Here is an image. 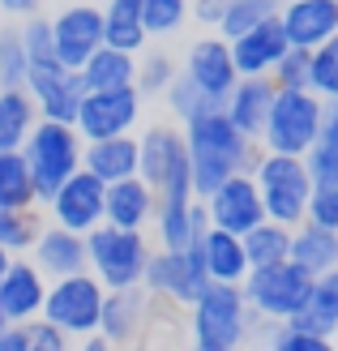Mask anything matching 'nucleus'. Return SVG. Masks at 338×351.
Listing matches in <instances>:
<instances>
[{
    "label": "nucleus",
    "mask_w": 338,
    "mask_h": 351,
    "mask_svg": "<svg viewBox=\"0 0 338 351\" xmlns=\"http://www.w3.org/2000/svg\"><path fill=\"white\" fill-rule=\"evenodd\" d=\"M9 261H13V253H9V249H0V274H5V266H9Z\"/></svg>",
    "instance_id": "603ef678"
},
{
    "label": "nucleus",
    "mask_w": 338,
    "mask_h": 351,
    "mask_svg": "<svg viewBox=\"0 0 338 351\" xmlns=\"http://www.w3.org/2000/svg\"><path fill=\"white\" fill-rule=\"evenodd\" d=\"M150 317V291L146 287H112L103 295V313H99V335L103 343H133L141 335V326Z\"/></svg>",
    "instance_id": "a211bd4d"
},
{
    "label": "nucleus",
    "mask_w": 338,
    "mask_h": 351,
    "mask_svg": "<svg viewBox=\"0 0 338 351\" xmlns=\"http://www.w3.org/2000/svg\"><path fill=\"white\" fill-rule=\"evenodd\" d=\"M304 167L313 180H338V133H317V142L304 150Z\"/></svg>",
    "instance_id": "79ce46f5"
},
{
    "label": "nucleus",
    "mask_w": 338,
    "mask_h": 351,
    "mask_svg": "<svg viewBox=\"0 0 338 351\" xmlns=\"http://www.w3.org/2000/svg\"><path fill=\"white\" fill-rule=\"evenodd\" d=\"M141 90L137 86H112V90H86L77 103L73 129L82 133V142L95 137H116V133H133L141 120Z\"/></svg>",
    "instance_id": "9b49d317"
},
{
    "label": "nucleus",
    "mask_w": 338,
    "mask_h": 351,
    "mask_svg": "<svg viewBox=\"0 0 338 351\" xmlns=\"http://www.w3.org/2000/svg\"><path fill=\"white\" fill-rule=\"evenodd\" d=\"M26 90L34 99V108H39V116H47V120H69V125H73L86 86H82L77 69L43 64V69H30V73H26Z\"/></svg>",
    "instance_id": "2eb2a0df"
},
{
    "label": "nucleus",
    "mask_w": 338,
    "mask_h": 351,
    "mask_svg": "<svg viewBox=\"0 0 338 351\" xmlns=\"http://www.w3.org/2000/svg\"><path fill=\"white\" fill-rule=\"evenodd\" d=\"M0 351H30L26 322H5L0 326Z\"/></svg>",
    "instance_id": "09e8293b"
},
{
    "label": "nucleus",
    "mask_w": 338,
    "mask_h": 351,
    "mask_svg": "<svg viewBox=\"0 0 338 351\" xmlns=\"http://www.w3.org/2000/svg\"><path fill=\"white\" fill-rule=\"evenodd\" d=\"M309 90L322 99H338V34L309 47Z\"/></svg>",
    "instance_id": "e433bc0d"
},
{
    "label": "nucleus",
    "mask_w": 338,
    "mask_h": 351,
    "mask_svg": "<svg viewBox=\"0 0 338 351\" xmlns=\"http://www.w3.org/2000/svg\"><path fill=\"white\" fill-rule=\"evenodd\" d=\"M180 73L189 77V82H197V90L210 99V103H223L227 99V90L236 86V60H231V43L223 39L219 30H210V34H202L197 43H189V51H184V69Z\"/></svg>",
    "instance_id": "4468645a"
},
{
    "label": "nucleus",
    "mask_w": 338,
    "mask_h": 351,
    "mask_svg": "<svg viewBox=\"0 0 338 351\" xmlns=\"http://www.w3.org/2000/svg\"><path fill=\"white\" fill-rule=\"evenodd\" d=\"M278 9H282V0H227V13H223V22H219V34L231 39V34H240L248 26L278 17Z\"/></svg>",
    "instance_id": "4c0bfd02"
},
{
    "label": "nucleus",
    "mask_w": 338,
    "mask_h": 351,
    "mask_svg": "<svg viewBox=\"0 0 338 351\" xmlns=\"http://www.w3.org/2000/svg\"><path fill=\"white\" fill-rule=\"evenodd\" d=\"M150 257V240L141 227H116L99 223L86 232V270H90L103 287H137L141 270Z\"/></svg>",
    "instance_id": "39448f33"
},
{
    "label": "nucleus",
    "mask_w": 338,
    "mask_h": 351,
    "mask_svg": "<svg viewBox=\"0 0 338 351\" xmlns=\"http://www.w3.org/2000/svg\"><path fill=\"white\" fill-rule=\"evenodd\" d=\"M257 193H261V206H265V219L274 223H304V210H309V193H313V176L304 167V154H278V150H261L253 171Z\"/></svg>",
    "instance_id": "0eeeda50"
},
{
    "label": "nucleus",
    "mask_w": 338,
    "mask_h": 351,
    "mask_svg": "<svg viewBox=\"0 0 338 351\" xmlns=\"http://www.w3.org/2000/svg\"><path fill=\"white\" fill-rule=\"evenodd\" d=\"M322 129L338 133V99H326V116H322Z\"/></svg>",
    "instance_id": "3c124183"
},
{
    "label": "nucleus",
    "mask_w": 338,
    "mask_h": 351,
    "mask_svg": "<svg viewBox=\"0 0 338 351\" xmlns=\"http://www.w3.org/2000/svg\"><path fill=\"white\" fill-rule=\"evenodd\" d=\"M26 339H30V351H64V343H69V335L56 322H47L43 313L26 322Z\"/></svg>",
    "instance_id": "49530a36"
},
{
    "label": "nucleus",
    "mask_w": 338,
    "mask_h": 351,
    "mask_svg": "<svg viewBox=\"0 0 338 351\" xmlns=\"http://www.w3.org/2000/svg\"><path fill=\"white\" fill-rule=\"evenodd\" d=\"M30 60L22 47V34L17 26H0V86H26Z\"/></svg>",
    "instance_id": "a19ab883"
},
{
    "label": "nucleus",
    "mask_w": 338,
    "mask_h": 351,
    "mask_svg": "<svg viewBox=\"0 0 338 351\" xmlns=\"http://www.w3.org/2000/svg\"><path fill=\"white\" fill-rule=\"evenodd\" d=\"M43 0H0V13L5 17H26V13H39Z\"/></svg>",
    "instance_id": "8fccbe9b"
},
{
    "label": "nucleus",
    "mask_w": 338,
    "mask_h": 351,
    "mask_svg": "<svg viewBox=\"0 0 338 351\" xmlns=\"http://www.w3.org/2000/svg\"><path fill=\"white\" fill-rule=\"evenodd\" d=\"M270 82L274 86H309V47H287L278 56V64L270 69Z\"/></svg>",
    "instance_id": "c03bdc74"
},
{
    "label": "nucleus",
    "mask_w": 338,
    "mask_h": 351,
    "mask_svg": "<svg viewBox=\"0 0 338 351\" xmlns=\"http://www.w3.org/2000/svg\"><path fill=\"white\" fill-rule=\"evenodd\" d=\"M231 60H236V73L240 77H257V73H270V69L278 64V56L287 51V34H282L278 17H270V22H257L248 26L240 34H231Z\"/></svg>",
    "instance_id": "6ab92c4d"
},
{
    "label": "nucleus",
    "mask_w": 338,
    "mask_h": 351,
    "mask_svg": "<svg viewBox=\"0 0 338 351\" xmlns=\"http://www.w3.org/2000/svg\"><path fill=\"white\" fill-rule=\"evenodd\" d=\"M322 116H326V99L313 95L309 86H274V103L265 112L257 142L261 150L304 154L322 133Z\"/></svg>",
    "instance_id": "7ed1b4c3"
},
{
    "label": "nucleus",
    "mask_w": 338,
    "mask_h": 351,
    "mask_svg": "<svg viewBox=\"0 0 338 351\" xmlns=\"http://www.w3.org/2000/svg\"><path fill=\"white\" fill-rule=\"evenodd\" d=\"M287 257L295 261V266H304L309 274L334 270L338 266V232H334V227H322V223H309V219L295 223Z\"/></svg>",
    "instance_id": "c85d7f7f"
},
{
    "label": "nucleus",
    "mask_w": 338,
    "mask_h": 351,
    "mask_svg": "<svg viewBox=\"0 0 338 351\" xmlns=\"http://www.w3.org/2000/svg\"><path fill=\"white\" fill-rule=\"evenodd\" d=\"M82 86L86 90H112V86H133L137 77V51H124L112 43H99L90 56L82 60Z\"/></svg>",
    "instance_id": "cd10ccee"
},
{
    "label": "nucleus",
    "mask_w": 338,
    "mask_h": 351,
    "mask_svg": "<svg viewBox=\"0 0 338 351\" xmlns=\"http://www.w3.org/2000/svg\"><path fill=\"white\" fill-rule=\"evenodd\" d=\"M17 34H22V47H26L30 69L60 64V56H56V39H51V17H43V13H26L22 26H17Z\"/></svg>",
    "instance_id": "c9c22d12"
},
{
    "label": "nucleus",
    "mask_w": 338,
    "mask_h": 351,
    "mask_svg": "<svg viewBox=\"0 0 338 351\" xmlns=\"http://www.w3.org/2000/svg\"><path fill=\"white\" fill-rule=\"evenodd\" d=\"M176 73H180V69H176V60L167 56L163 47H150V51L141 47L137 51V77H133V86L141 90V99H158Z\"/></svg>",
    "instance_id": "f704fd0d"
},
{
    "label": "nucleus",
    "mask_w": 338,
    "mask_h": 351,
    "mask_svg": "<svg viewBox=\"0 0 338 351\" xmlns=\"http://www.w3.org/2000/svg\"><path fill=\"white\" fill-rule=\"evenodd\" d=\"M103 189H108V184H103L99 176H90L86 167H77V171L43 202V206H47V219L60 223V227H69V232H82V236H86L90 227L103 223Z\"/></svg>",
    "instance_id": "ddd939ff"
},
{
    "label": "nucleus",
    "mask_w": 338,
    "mask_h": 351,
    "mask_svg": "<svg viewBox=\"0 0 338 351\" xmlns=\"http://www.w3.org/2000/svg\"><path fill=\"white\" fill-rule=\"evenodd\" d=\"M82 146H86L82 133L69 120H47V116L34 120L30 137L22 142V154L30 163V180H34V193H39V206L82 167Z\"/></svg>",
    "instance_id": "20e7f679"
},
{
    "label": "nucleus",
    "mask_w": 338,
    "mask_h": 351,
    "mask_svg": "<svg viewBox=\"0 0 338 351\" xmlns=\"http://www.w3.org/2000/svg\"><path fill=\"white\" fill-rule=\"evenodd\" d=\"M240 240H244V253H248V270L253 266H274V261H287L291 227L274 223V219H261L257 227H248Z\"/></svg>",
    "instance_id": "2f4dec72"
},
{
    "label": "nucleus",
    "mask_w": 338,
    "mask_h": 351,
    "mask_svg": "<svg viewBox=\"0 0 338 351\" xmlns=\"http://www.w3.org/2000/svg\"><path fill=\"white\" fill-rule=\"evenodd\" d=\"M26 257L47 278L77 274V270H86V236L82 232H69V227H60V223H47L43 232L34 236V244H30Z\"/></svg>",
    "instance_id": "412c9836"
},
{
    "label": "nucleus",
    "mask_w": 338,
    "mask_h": 351,
    "mask_svg": "<svg viewBox=\"0 0 338 351\" xmlns=\"http://www.w3.org/2000/svg\"><path fill=\"white\" fill-rule=\"evenodd\" d=\"M43 232V219L34 206H0V249L17 253H30L34 236Z\"/></svg>",
    "instance_id": "72a5a7b5"
},
{
    "label": "nucleus",
    "mask_w": 338,
    "mask_h": 351,
    "mask_svg": "<svg viewBox=\"0 0 338 351\" xmlns=\"http://www.w3.org/2000/svg\"><path fill=\"white\" fill-rule=\"evenodd\" d=\"M51 39L64 69H82V60L103 43V9L95 5H69L51 17Z\"/></svg>",
    "instance_id": "f3484780"
},
{
    "label": "nucleus",
    "mask_w": 338,
    "mask_h": 351,
    "mask_svg": "<svg viewBox=\"0 0 338 351\" xmlns=\"http://www.w3.org/2000/svg\"><path fill=\"white\" fill-rule=\"evenodd\" d=\"M223 13H227V0H189V17H197V26L206 30H219Z\"/></svg>",
    "instance_id": "de8ad7c7"
},
{
    "label": "nucleus",
    "mask_w": 338,
    "mask_h": 351,
    "mask_svg": "<svg viewBox=\"0 0 338 351\" xmlns=\"http://www.w3.org/2000/svg\"><path fill=\"white\" fill-rule=\"evenodd\" d=\"M158 99L167 103V112H171L176 120H180V125H184L189 116H197V112H206V108H219V103H210V99H206V95L197 90V82H189L184 73H176V77L167 82V90L158 95Z\"/></svg>",
    "instance_id": "ea45409f"
},
{
    "label": "nucleus",
    "mask_w": 338,
    "mask_h": 351,
    "mask_svg": "<svg viewBox=\"0 0 338 351\" xmlns=\"http://www.w3.org/2000/svg\"><path fill=\"white\" fill-rule=\"evenodd\" d=\"M103 295H108V287H103L90 270H77V274H64V278H47L43 317L56 322L69 339H90V335H99Z\"/></svg>",
    "instance_id": "1a4fd4ad"
},
{
    "label": "nucleus",
    "mask_w": 338,
    "mask_h": 351,
    "mask_svg": "<svg viewBox=\"0 0 338 351\" xmlns=\"http://www.w3.org/2000/svg\"><path fill=\"white\" fill-rule=\"evenodd\" d=\"M287 322L300 326V330H313V335H322V339H334V330H338V266L313 274L304 308Z\"/></svg>",
    "instance_id": "bb28decb"
},
{
    "label": "nucleus",
    "mask_w": 338,
    "mask_h": 351,
    "mask_svg": "<svg viewBox=\"0 0 338 351\" xmlns=\"http://www.w3.org/2000/svg\"><path fill=\"white\" fill-rule=\"evenodd\" d=\"M154 236L163 249H184V244L202 240V232L210 227L202 197H176V202H158L154 206Z\"/></svg>",
    "instance_id": "b1692460"
},
{
    "label": "nucleus",
    "mask_w": 338,
    "mask_h": 351,
    "mask_svg": "<svg viewBox=\"0 0 338 351\" xmlns=\"http://www.w3.org/2000/svg\"><path fill=\"white\" fill-rule=\"evenodd\" d=\"M34 120H39V108L26 86H0V150H22Z\"/></svg>",
    "instance_id": "c756f323"
},
{
    "label": "nucleus",
    "mask_w": 338,
    "mask_h": 351,
    "mask_svg": "<svg viewBox=\"0 0 338 351\" xmlns=\"http://www.w3.org/2000/svg\"><path fill=\"white\" fill-rule=\"evenodd\" d=\"M137 176L154 189L158 202L176 197H197L193 193V163L184 146V129L171 125H150L137 137Z\"/></svg>",
    "instance_id": "423d86ee"
},
{
    "label": "nucleus",
    "mask_w": 338,
    "mask_h": 351,
    "mask_svg": "<svg viewBox=\"0 0 338 351\" xmlns=\"http://www.w3.org/2000/svg\"><path fill=\"white\" fill-rule=\"evenodd\" d=\"M0 206H39L22 150H0Z\"/></svg>",
    "instance_id": "473e14b6"
},
{
    "label": "nucleus",
    "mask_w": 338,
    "mask_h": 351,
    "mask_svg": "<svg viewBox=\"0 0 338 351\" xmlns=\"http://www.w3.org/2000/svg\"><path fill=\"white\" fill-rule=\"evenodd\" d=\"M103 43L124 51H141L150 43L146 22H141V0H108L103 5Z\"/></svg>",
    "instance_id": "7c9ffc66"
},
{
    "label": "nucleus",
    "mask_w": 338,
    "mask_h": 351,
    "mask_svg": "<svg viewBox=\"0 0 338 351\" xmlns=\"http://www.w3.org/2000/svg\"><path fill=\"white\" fill-rule=\"evenodd\" d=\"M0 326H5V317H0Z\"/></svg>",
    "instance_id": "5fc2aeb1"
},
{
    "label": "nucleus",
    "mask_w": 338,
    "mask_h": 351,
    "mask_svg": "<svg viewBox=\"0 0 338 351\" xmlns=\"http://www.w3.org/2000/svg\"><path fill=\"white\" fill-rule=\"evenodd\" d=\"M244 300H248V313H253V322H287L295 317L300 308L309 300V287H313V274L304 266H295V261H274V266H253L244 274Z\"/></svg>",
    "instance_id": "6e6552de"
},
{
    "label": "nucleus",
    "mask_w": 338,
    "mask_h": 351,
    "mask_svg": "<svg viewBox=\"0 0 338 351\" xmlns=\"http://www.w3.org/2000/svg\"><path fill=\"white\" fill-rule=\"evenodd\" d=\"M141 22L150 39H171L189 22V0H141Z\"/></svg>",
    "instance_id": "58836bf2"
},
{
    "label": "nucleus",
    "mask_w": 338,
    "mask_h": 351,
    "mask_svg": "<svg viewBox=\"0 0 338 351\" xmlns=\"http://www.w3.org/2000/svg\"><path fill=\"white\" fill-rule=\"evenodd\" d=\"M270 103H274V82H270V73H257V77H236V86H231L227 99H223V112L244 137L257 142Z\"/></svg>",
    "instance_id": "4be33fe9"
},
{
    "label": "nucleus",
    "mask_w": 338,
    "mask_h": 351,
    "mask_svg": "<svg viewBox=\"0 0 338 351\" xmlns=\"http://www.w3.org/2000/svg\"><path fill=\"white\" fill-rule=\"evenodd\" d=\"M278 26L295 47H317L338 34V0H282Z\"/></svg>",
    "instance_id": "aec40b11"
},
{
    "label": "nucleus",
    "mask_w": 338,
    "mask_h": 351,
    "mask_svg": "<svg viewBox=\"0 0 338 351\" xmlns=\"http://www.w3.org/2000/svg\"><path fill=\"white\" fill-rule=\"evenodd\" d=\"M334 343H338V330H334Z\"/></svg>",
    "instance_id": "864d4df0"
},
{
    "label": "nucleus",
    "mask_w": 338,
    "mask_h": 351,
    "mask_svg": "<svg viewBox=\"0 0 338 351\" xmlns=\"http://www.w3.org/2000/svg\"><path fill=\"white\" fill-rule=\"evenodd\" d=\"M184 146H189V163H193V193L206 197L215 184H223L227 176L236 171H253L257 154H261V142L244 137L236 125L227 120L223 103L219 108H206L197 116L184 120Z\"/></svg>",
    "instance_id": "f257e3e1"
},
{
    "label": "nucleus",
    "mask_w": 338,
    "mask_h": 351,
    "mask_svg": "<svg viewBox=\"0 0 338 351\" xmlns=\"http://www.w3.org/2000/svg\"><path fill=\"white\" fill-rule=\"evenodd\" d=\"M202 206H206L210 227H223V232H236V236H244L248 227H257L265 219L257 180L248 171H236V176H227L223 184H215L202 197Z\"/></svg>",
    "instance_id": "f8f14e48"
},
{
    "label": "nucleus",
    "mask_w": 338,
    "mask_h": 351,
    "mask_svg": "<svg viewBox=\"0 0 338 351\" xmlns=\"http://www.w3.org/2000/svg\"><path fill=\"white\" fill-rule=\"evenodd\" d=\"M210 283L206 261H202V240L184 244V249H150L146 270H141V287L150 291V300H171V304H193L197 291Z\"/></svg>",
    "instance_id": "9d476101"
},
{
    "label": "nucleus",
    "mask_w": 338,
    "mask_h": 351,
    "mask_svg": "<svg viewBox=\"0 0 338 351\" xmlns=\"http://www.w3.org/2000/svg\"><path fill=\"white\" fill-rule=\"evenodd\" d=\"M82 167L99 176L103 184L137 176V133H116V137H95L82 146Z\"/></svg>",
    "instance_id": "393cba45"
},
{
    "label": "nucleus",
    "mask_w": 338,
    "mask_h": 351,
    "mask_svg": "<svg viewBox=\"0 0 338 351\" xmlns=\"http://www.w3.org/2000/svg\"><path fill=\"white\" fill-rule=\"evenodd\" d=\"M202 261L215 283H244V274H248L244 240L236 232H223V227H206L202 232Z\"/></svg>",
    "instance_id": "a878e982"
},
{
    "label": "nucleus",
    "mask_w": 338,
    "mask_h": 351,
    "mask_svg": "<svg viewBox=\"0 0 338 351\" xmlns=\"http://www.w3.org/2000/svg\"><path fill=\"white\" fill-rule=\"evenodd\" d=\"M43 295H47V274L34 266L26 253H17L5 274H0V317L5 322H30L43 313Z\"/></svg>",
    "instance_id": "dca6fc26"
},
{
    "label": "nucleus",
    "mask_w": 338,
    "mask_h": 351,
    "mask_svg": "<svg viewBox=\"0 0 338 351\" xmlns=\"http://www.w3.org/2000/svg\"><path fill=\"white\" fill-rule=\"evenodd\" d=\"M304 219L309 223H322V227H334V232H338V180H313Z\"/></svg>",
    "instance_id": "37998d69"
},
{
    "label": "nucleus",
    "mask_w": 338,
    "mask_h": 351,
    "mask_svg": "<svg viewBox=\"0 0 338 351\" xmlns=\"http://www.w3.org/2000/svg\"><path fill=\"white\" fill-rule=\"evenodd\" d=\"M154 206H158V197L141 176H124V180H112L103 189V223L141 227L146 232L150 219H154Z\"/></svg>",
    "instance_id": "5701e85b"
},
{
    "label": "nucleus",
    "mask_w": 338,
    "mask_h": 351,
    "mask_svg": "<svg viewBox=\"0 0 338 351\" xmlns=\"http://www.w3.org/2000/svg\"><path fill=\"white\" fill-rule=\"evenodd\" d=\"M248 330H253V313H248L244 287L240 283H210L197 291L189 304V339L202 351H236Z\"/></svg>",
    "instance_id": "f03ea898"
},
{
    "label": "nucleus",
    "mask_w": 338,
    "mask_h": 351,
    "mask_svg": "<svg viewBox=\"0 0 338 351\" xmlns=\"http://www.w3.org/2000/svg\"><path fill=\"white\" fill-rule=\"evenodd\" d=\"M270 343H274L278 351H326L334 339H322V335H313V330H300V326H291V322H278L274 335H270Z\"/></svg>",
    "instance_id": "a18cd8bd"
}]
</instances>
